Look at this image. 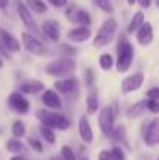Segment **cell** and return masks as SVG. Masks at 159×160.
<instances>
[{
  "instance_id": "obj_3",
  "label": "cell",
  "mask_w": 159,
  "mask_h": 160,
  "mask_svg": "<svg viewBox=\"0 0 159 160\" xmlns=\"http://www.w3.org/2000/svg\"><path fill=\"white\" fill-rule=\"evenodd\" d=\"M115 31H117V22H115V19L109 17L108 20L103 22V25L100 27V30H98V33H97V36L94 39V47L102 48V47L108 45L112 41Z\"/></svg>"
},
{
  "instance_id": "obj_40",
  "label": "cell",
  "mask_w": 159,
  "mask_h": 160,
  "mask_svg": "<svg viewBox=\"0 0 159 160\" xmlns=\"http://www.w3.org/2000/svg\"><path fill=\"white\" fill-rule=\"evenodd\" d=\"M11 160H25L24 157H20V156H16V157H13Z\"/></svg>"
},
{
  "instance_id": "obj_21",
  "label": "cell",
  "mask_w": 159,
  "mask_h": 160,
  "mask_svg": "<svg viewBox=\"0 0 159 160\" xmlns=\"http://www.w3.org/2000/svg\"><path fill=\"white\" fill-rule=\"evenodd\" d=\"M98 109V97H97V92L95 90H91L89 95H87V110L92 113V112H97Z\"/></svg>"
},
{
  "instance_id": "obj_37",
  "label": "cell",
  "mask_w": 159,
  "mask_h": 160,
  "mask_svg": "<svg viewBox=\"0 0 159 160\" xmlns=\"http://www.w3.org/2000/svg\"><path fill=\"white\" fill-rule=\"evenodd\" d=\"M0 52H2V54H3L5 58H9V52L6 50V47H5L2 42H0Z\"/></svg>"
},
{
  "instance_id": "obj_16",
  "label": "cell",
  "mask_w": 159,
  "mask_h": 160,
  "mask_svg": "<svg viewBox=\"0 0 159 160\" xmlns=\"http://www.w3.org/2000/svg\"><path fill=\"white\" fill-rule=\"evenodd\" d=\"M77 87H78V81H77V78H69V79L56 81V82H55V89L59 90L61 93H70V92H75Z\"/></svg>"
},
{
  "instance_id": "obj_7",
  "label": "cell",
  "mask_w": 159,
  "mask_h": 160,
  "mask_svg": "<svg viewBox=\"0 0 159 160\" xmlns=\"http://www.w3.org/2000/svg\"><path fill=\"white\" fill-rule=\"evenodd\" d=\"M144 82V75L140 72L134 73V75H130L126 76L123 81H122V92L123 93H130V92H134L137 90Z\"/></svg>"
},
{
  "instance_id": "obj_28",
  "label": "cell",
  "mask_w": 159,
  "mask_h": 160,
  "mask_svg": "<svg viewBox=\"0 0 159 160\" xmlns=\"http://www.w3.org/2000/svg\"><path fill=\"white\" fill-rule=\"evenodd\" d=\"M95 5L105 12H112V5L109 0H95Z\"/></svg>"
},
{
  "instance_id": "obj_32",
  "label": "cell",
  "mask_w": 159,
  "mask_h": 160,
  "mask_svg": "<svg viewBox=\"0 0 159 160\" xmlns=\"http://www.w3.org/2000/svg\"><path fill=\"white\" fill-rule=\"evenodd\" d=\"M147 95H148V98H150V100H155V101H158V98H159V89H158V87H153V89H150Z\"/></svg>"
},
{
  "instance_id": "obj_24",
  "label": "cell",
  "mask_w": 159,
  "mask_h": 160,
  "mask_svg": "<svg viewBox=\"0 0 159 160\" xmlns=\"http://www.w3.org/2000/svg\"><path fill=\"white\" fill-rule=\"evenodd\" d=\"M6 149L9 151V152H16V154H20V152H24V145L19 142V140H8L6 142Z\"/></svg>"
},
{
  "instance_id": "obj_20",
  "label": "cell",
  "mask_w": 159,
  "mask_h": 160,
  "mask_svg": "<svg viewBox=\"0 0 159 160\" xmlns=\"http://www.w3.org/2000/svg\"><path fill=\"white\" fill-rule=\"evenodd\" d=\"M142 23H144V12H142V11H137V12L134 14V17L131 19L130 25H128V33H134V31H137V30L140 28Z\"/></svg>"
},
{
  "instance_id": "obj_38",
  "label": "cell",
  "mask_w": 159,
  "mask_h": 160,
  "mask_svg": "<svg viewBox=\"0 0 159 160\" xmlns=\"http://www.w3.org/2000/svg\"><path fill=\"white\" fill-rule=\"evenodd\" d=\"M139 2V5L142 6V8H148L150 5H151V0H137Z\"/></svg>"
},
{
  "instance_id": "obj_26",
  "label": "cell",
  "mask_w": 159,
  "mask_h": 160,
  "mask_svg": "<svg viewBox=\"0 0 159 160\" xmlns=\"http://www.w3.org/2000/svg\"><path fill=\"white\" fill-rule=\"evenodd\" d=\"M13 134L14 137H24L25 135V126L22 121H14L13 124Z\"/></svg>"
},
{
  "instance_id": "obj_13",
  "label": "cell",
  "mask_w": 159,
  "mask_h": 160,
  "mask_svg": "<svg viewBox=\"0 0 159 160\" xmlns=\"http://www.w3.org/2000/svg\"><path fill=\"white\" fill-rule=\"evenodd\" d=\"M137 41L140 45H148L153 41V27L151 23H142L137 30Z\"/></svg>"
},
{
  "instance_id": "obj_33",
  "label": "cell",
  "mask_w": 159,
  "mask_h": 160,
  "mask_svg": "<svg viewBox=\"0 0 159 160\" xmlns=\"http://www.w3.org/2000/svg\"><path fill=\"white\" fill-rule=\"evenodd\" d=\"M28 142H30V145H31V148H33V149H36L38 152H42V145H41L38 140H34V138H30Z\"/></svg>"
},
{
  "instance_id": "obj_39",
  "label": "cell",
  "mask_w": 159,
  "mask_h": 160,
  "mask_svg": "<svg viewBox=\"0 0 159 160\" xmlns=\"http://www.w3.org/2000/svg\"><path fill=\"white\" fill-rule=\"evenodd\" d=\"M9 3V0H0V8H5Z\"/></svg>"
},
{
  "instance_id": "obj_11",
  "label": "cell",
  "mask_w": 159,
  "mask_h": 160,
  "mask_svg": "<svg viewBox=\"0 0 159 160\" xmlns=\"http://www.w3.org/2000/svg\"><path fill=\"white\" fill-rule=\"evenodd\" d=\"M0 42L6 47L8 52H19V50H20L19 41H17L9 31H6L5 28H0Z\"/></svg>"
},
{
  "instance_id": "obj_18",
  "label": "cell",
  "mask_w": 159,
  "mask_h": 160,
  "mask_svg": "<svg viewBox=\"0 0 159 160\" xmlns=\"http://www.w3.org/2000/svg\"><path fill=\"white\" fill-rule=\"evenodd\" d=\"M42 101L50 109H61V100L55 90H45L42 95Z\"/></svg>"
},
{
  "instance_id": "obj_5",
  "label": "cell",
  "mask_w": 159,
  "mask_h": 160,
  "mask_svg": "<svg viewBox=\"0 0 159 160\" xmlns=\"http://www.w3.org/2000/svg\"><path fill=\"white\" fill-rule=\"evenodd\" d=\"M98 124H100V129L105 135H112V131H114V112L109 106L102 107L100 110V115H98Z\"/></svg>"
},
{
  "instance_id": "obj_43",
  "label": "cell",
  "mask_w": 159,
  "mask_h": 160,
  "mask_svg": "<svg viewBox=\"0 0 159 160\" xmlns=\"http://www.w3.org/2000/svg\"><path fill=\"white\" fill-rule=\"evenodd\" d=\"M50 160H58V159H56V157H52V159H50Z\"/></svg>"
},
{
  "instance_id": "obj_23",
  "label": "cell",
  "mask_w": 159,
  "mask_h": 160,
  "mask_svg": "<svg viewBox=\"0 0 159 160\" xmlns=\"http://www.w3.org/2000/svg\"><path fill=\"white\" fill-rule=\"evenodd\" d=\"M147 109V106H145V101H139V103H136L134 106L130 109V117L131 118H137V117H140L142 113H144V110Z\"/></svg>"
},
{
  "instance_id": "obj_12",
  "label": "cell",
  "mask_w": 159,
  "mask_h": 160,
  "mask_svg": "<svg viewBox=\"0 0 159 160\" xmlns=\"http://www.w3.org/2000/svg\"><path fill=\"white\" fill-rule=\"evenodd\" d=\"M91 38V28L87 27H77L67 33V39L72 42H84Z\"/></svg>"
},
{
  "instance_id": "obj_41",
  "label": "cell",
  "mask_w": 159,
  "mask_h": 160,
  "mask_svg": "<svg viewBox=\"0 0 159 160\" xmlns=\"http://www.w3.org/2000/svg\"><path fill=\"white\" fill-rule=\"evenodd\" d=\"M134 2H136V0H128V3H130V5H134Z\"/></svg>"
},
{
  "instance_id": "obj_44",
  "label": "cell",
  "mask_w": 159,
  "mask_h": 160,
  "mask_svg": "<svg viewBox=\"0 0 159 160\" xmlns=\"http://www.w3.org/2000/svg\"><path fill=\"white\" fill-rule=\"evenodd\" d=\"M83 160H87V159H83Z\"/></svg>"
},
{
  "instance_id": "obj_19",
  "label": "cell",
  "mask_w": 159,
  "mask_h": 160,
  "mask_svg": "<svg viewBox=\"0 0 159 160\" xmlns=\"http://www.w3.org/2000/svg\"><path fill=\"white\" fill-rule=\"evenodd\" d=\"M42 90H44V84L41 81H28V82H24L20 86V92L22 93H31V95H34V93L42 92Z\"/></svg>"
},
{
  "instance_id": "obj_10",
  "label": "cell",
  "mask_w": 159,
  "mask_h": 160,
  "mask_svg": "<svg viewBox=\"0 0 159 160\" xmlns=\"http://www.w3.org/2000/svg\"><path fill=\"white\" fill-rule=\"evenodd\" d=\"M17 12H19V17L20 20L24 22V25L31 30V31H36V22H34V17L31 16V12L28 11L27 5L22 3V2H17Z\"/></svg>"
},
{
  "instance_id": "obj_6",
  "label": "cell",
  "mask_w": 159,
  "mask_h": 160,
  "mask_svg": "<svg viewBox=\"0 0 159 160\" xmlns=\"http://www.w3.org/2000/svg\"><path fill=\"white\" fill-rule=\"evenodd\" d=\"M22 42L25 45V48L33 54H38V56H44L47 54V48L42 45V42L39 39H36L33 34L30 33H22Z\"/></svg>"
},
{
  "instance_id": "obj_1",
  "label": "cell",
  "mask_w": 159,
  "mask_h": 160,
  "mask_svg": "<svg viewBox=\"0 0 159 160\" xmlns=\"http://www.w3.org/2000/svg\"><path fill=\"white\" fill-rule=\"evenodd\" d=\"M117 53H119V58H117V70L120 73H125L131 67L133 56H134L133 47H131V44L128 42V39L125 36H120V39H119Z\"/></svg>"
},
{
  "instance_id": "obj_2",
  "label": "cell",
  "mask_w": 159,
  "mask_h": 160,
  "mask_svg": "<svg viewBox=\"0 0 159 160\" xmlns=\"http://www.w3.org/2000/svg\"><path fill=\"white\" fill-rule=\"evenodd\" d=\"M38 118L42 121V126H47V128H56L59 131H67L70 128V121L64 117V115H59V113H55V112H49V110H39L38 112Z\"/></svg>"
},
{
  "instance_id": "obj_31",
  "label": "cell",
  "mask_w": 159,
  "mask_h": 160,
  "mask_svg": "<svg viewBox=\"0 0 159 160\" xmlns=\"http://www.w3.org/2000/svg\"><path fill=\"white\" fill-rule=\"evenodd\" d=\"M145 106L148 110H151L153 113H158L159 112V103L158 101H155V100H148V101H145Z\"/></svg>"
},
{
  "instance_id": "obj_42",
  "label": "cell",
  "mask_w": 159,
  "mask_h": 160,
  "mask_svg": "<svg viewBox=\"0 0 159 160\" xmlns=\"http://www.w3.org/2000/svg\"><path fill=\"white\" fill-rule=\"evenodd\" d=\"M0 67H3V64H2V59H0Z\"/></svg>"
},
{
  "instance_id": "obj_34",
  "label": "cell",
  "mask_w": 159,
  "mask_h": 160,
  "mask_svg": "<svg viewBox=\"0 0 159 160\" xmlns=\"http://www.w3.org/2000/svg\"><path fill=\"white\" fill-rule=\"evenodd\" d=\"M49 2L52 3L53 6H56V8H62V6L67 5V0H49Z\"/></svg>"
},
{
  "instance_id": "obj_17",
  "label": "cell",
  "mask_w": 159,
  "mask_h": 160,
  "mask_svg": "<svg viewBox=\"0 0 159 160\" xmlns=\"http://www.w3.org/2000/svg\"><path fill=\"white\" fill-rule=\"evenodd\" d=\"M69 20L78 23L80 27H89V23H91V16H89V12L84 11V9H77L72 16H69Z\"/></svg>"
},
{
  "instance_id": "obj_4",
  "label": "cell",
  "mask_w": 159,
  "mask_h": 160,
  "mask_svg": "<svg viewBox=\"0 0 159 160\" xmlns=\"http://www.w3.org/2000/svg\"><path fill=\"white\" fill-rule=\"evenodd\" d=\"M73 70H75V62L72 59H67V58L56 59L45 67V72L52 76H64V75L72 73Z\"/></svg>"
},
{
  "instance_id": "obj_8",
  "label": "cell",
  "mask_w": 159,
  "mask_h": 160,
  "mask_svg": "<svg viewBox=\"0 0 159 160\" xmlns=\"http://www.w3.org/2000/svg\"><path fill=\"white\" fill-rule=\"evenodd\" d=\"M159 121L158 118H153L150 121V124L147 126V132L144 135V142L147 146H155L159 140Z\"/></svg>"
},
{
  "instance_id": "obj_36",
  "label": "cell",
  "mask_w": 159,
  "mask_h": 160,
  "mask_svg": "<svg viewBox=\"0 0 159 160\" xmlns=\"http://www.w3.org/2000/svg\"><path fill=\"white\" fill-rule=\"evenodd\" d=\"M86 78H87V84H92L94 82V73H92V70H87L86 72Z\"/></svg>"
},
{
  "instance_id": "obj_29",
  "label": "cell",
  "mask_w": 159,
  "mask_h": 160,
  "mask_svg": "<svg viewBox=\"0 0 159 160\" xmlns=\"http://www.w3.org/2000/svg\"><path fill=\"white\" fill-rule=\"evenodd\" d=\"M61 154H62V159L64 160H77L73 151H72L69 146H62V148H61Z\"/></svg>"
},
{
  "instance_id": "obj_15",
  "label": "cell",
  "mask_w": 159,
  "mask_h": 160,
  "mask_svg": "<svg viewBox=\"0 0 159 160\" xmlns=\"http://www.w3.org/2000/svg\"><path fill=\"white\" fill-rule=\"evenodd\" d=\"M78 131H80L81 138H83L86 143H92V140H94V134H92L91 124H89V121H87V118H86V117H81V118H80Z\"/></svg>"
},
{
  "instance_id": "obj_14",
  "label": "cell",
  "mask_w": 159,
  "mask_h": 160,
  "mask_svg": "<svg viewBox=\"0 0 159 160\" xmlns=\"http://www.w3.org/2000/svg\"><path fill=\"white\" fill-rule=\"evenodd\" d=\"M42 33L52 39V41H58L59 39V25L56 20H45L42 23Z\"/></svg>"
},
{
  "instance_id": "obj_25",
  "label": "cell",
  "mask_w": 159,
  "mask_h": 160,
  "mask_svg": "<svg viewBox=\"0 0 159 160\" xmlns=\"http://www.w3.org/2000/svg\"><path fill=\"white\" fill-rule=\"evenodd\" d=\"M112 65H114V59H112L111 54H102L100 56V67L103 70H111Z\"/></svg>"
},
{
  "instance_id": "obj_27",
  "label": "cell",
  "mask_w": 159,
  "mask_h": 160,
  "mask_svg": "<svg viewBox=\"0 0 159 160\" xmlns=\"http://www.w3.org/2000/svg\"><path fill=\"white\" fill-rule=\"evenodd\" d=\"M41 134H42V137L49 142V143H55V134H53V131L50 128H47V126H41Z\"/></svg>"
},
{
  "instance_id": "obj_35",
  "label": "cell",
  "mask_w": 159,
  "mask_h": 160,
  "mask_svg": "<svg viewBox=\"0 0 159 160\" xmlns=\"http://www.w3.org/2000/svg\"><path fill=\"white\" fill-rule=\"evenodd\" d=\"M98 160H112L111 152H109V151H102V152L98 154Z\"/></svg>"
},
{
  "instance_id": "obj_9",
  "label": "cell",
  "mask_w": 159,
  "mask_h": 160,
  "mask_svg": "<svg viewBox=\"0 0 159 160\" xmlns=\"http://www.w3.org/2000/svg\"><path fill=\"white\" fill-rule=\"evenodd\" d=\"M8 103H9V106L13 107L16 112H20V113H25V112H28V109H30L28 101L24 98V95H22L20 92L11 93L9 98H8Z\"/></svg>"
},
{
  "instance_id": "obj_30",
  "label": "cell",
  "mask_w": 159,
  "mask_h": 160,
  "mask_svg": "<svg viewBox=\"0 0 159 160\" xmlns=\"http://www.w3.org/2000/svg\"><path fill=\"white\" fill-rule=\"evenodd\" d=\"M111 157H112V160H125V154L120 148H114L111 151Z\"/></svg>"
},
{
  "instance_id": "obj_22",
  "label": "cell",
  "mask_w": 159,
  "mask_h": 160,
  "mask_svg": "<svg viewBox=\"0 0 159 160\" xmlns=\"http://www.w3.org/2000/svg\"><path fill=\"white\" fill-rule=\"evenodd\" d=\"M27 5L34 12H45L47 11V5L42 0H27Z\"/></svg>"
}]
</instances>
